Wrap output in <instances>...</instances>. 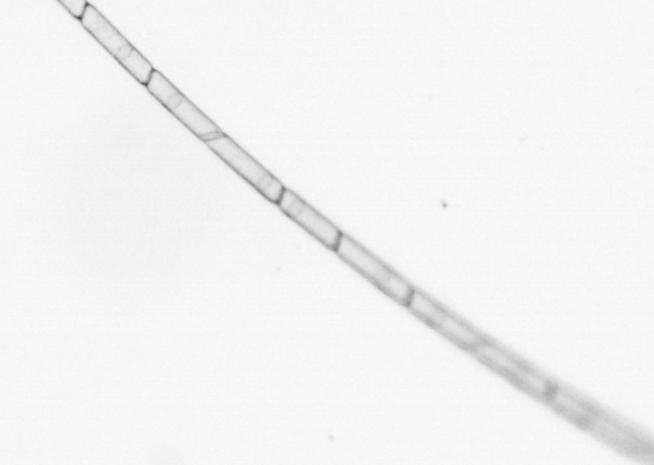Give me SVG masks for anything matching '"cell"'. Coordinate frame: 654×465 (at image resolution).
Here are the masks:
<instances>
[{
    "mask_svg": "<svg viewBox=\"0 0 654 465\" xmlns=\"http://www.w3.org/2000/svg\"><path fill=\"white\" fill-rule=\"evenodd\" d=\"M59 3L75 18L81 19L86 11L88 2L84 0H60Z\"/></svg>",
    "mask_w": 654,
    "mask_h": 465,
    "instance_id": "10",
    "label": "cell"
},
{
    "mask_svg": "<svg viewBox=\"0 0 654 465\" xmlns=\"http://www.w3.org/2000/svg\"><path fill=\"white\" fill-rule=\"evenodd\" d=\"M405 307L422 322L459 346L472 350L485 340L477 330L417 288Z\"/></svg>",
    "mask_w": 654,
    "mask_h": 465,
    "instance_id": "5",
    "label": "cell"
},
{
    "mask_svg": "<svg viewBox=\"0 0 654 465\" xmlns=\"http://www.w3.org/2000/svg\"><path fill=\"white\" fill-rule=\"evenodd\" d=\"M205 144L268 201L277 204L285 190L282 182L225 133Z\"/></svg>",
    "mask_w": 654,
    "mask_h": 465,
    "instance_id": "3",
    "label": "cell"
},
{
    "mask_svg": "<svg viewBox=\"0 0 654 465\" xmlns=\"http://www.w3.org/2000/svg\"><path fill=\"white\" fill-rule=\"evenodd\" d=\"M276 205L318 242L332 251L336 249L343 232L297 193L285 188Z\"/></svg>",
    "mask_w": 654,
    "mask_h": 465,
    "instance_id": "6",
    "label": "cell"
},
{
    "mask_svg": "<svg viewBox=\"0 0 654 465\" xmlns=\"http://www.w3.org/2000/svg\"><path fill=\"white\" fill-rule=\"evenodd\" d=\"M80 23L139 83H148L155 70L152 64L96 7L89 3Z\"/></svg>",
    "mask_w": 654,
    "mask_h": 465,
    "instance_id": "2",
    "label": "cell"
},
{
    "mask_svg": "<svg viewBox=\"0 0 654 465\" xmlns=\"http://www.w3.org/2000/svg\"><path fill=\"white\" fill-rule=\"evenodd\" d=\"M515 377L519 383L536 393H547L550 389L548 383L531 371L518 368Z\"/></svg>",
    "mask_w": 654,
    "mask_h": 465,
    "instance_id": "8",
    "label": "cell"
},
{
    "mask_svg": "<svg viewBox=\"0 0 654 465\" xmlns=\"http://www.w3.org/2000/svg\"><path fill=\"white\" fill-rule=\"evenodd\" d=\"M334 252L378 290L406 306L414 287L353 237L343 233Z\"/></svg>",
    "mask_w": 654,
    "mask_h": 465,
    "instance_id": "1",
    "label": "cell"
},
{
    "mask_svg": "<svg viewBox=\"0 0 654 465\" xmlns=\"http://www.w3.org/2000/svg\"><path fill=\"white\" fill-rule=\"evenodd\" d=\"M145 86L153 97L202 141L205 142L224 134L207 115L158 70L153 71Z\"/></svg>",
    "mask_w": 654,
    "mask_h": 465,
    "instance_id": "4",
    "label": "cell"
},
{
    "mask_svg": "<svg viewBox=\"0 0 654 465\" xmlns=\"http://www.w3.org/2000/svg\"><path fill=\"white\" fill-rule=\"evenodd\" d=\"M472 351L495 369L514 373L519 368L508 354L486 339L474 347Z\"/></svg>",
    "mask_w": 654,
    "mask_h": 465,
    "instance_id": "7",
    "label": "cell"
},
{
    "mask_svg": "<svg viewBox=\"0 0 654 465\" xmlns=\"http://www.w3.org/2000/svg\"><path fill=\"white\" fill-rule=\"evenodd\" d=\"M554 400L561 408L566 409L568 412L576 416L583 415L585 413L583 407L580 404L564 394L557 393L554 397Z\"/></svg>",
    "mask_w": 654,
    "mask_h": 465,
    "instance_id": "9",
    "label": "cell"
}]
</instances>
